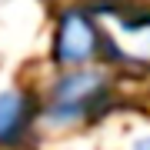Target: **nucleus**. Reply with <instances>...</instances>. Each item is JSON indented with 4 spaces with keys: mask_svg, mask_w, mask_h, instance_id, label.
<instances>
[{
    "mask_svg": "<svg viewBox=\"0 0 150 150\" xmlns=\"http://www.w3.org/2000/svg\"><path fill=\"white\" fill-rule=\"evenodd\" d=\"M107 97V83H103L100 74L93 70H70L67 77H60L50 90V107H47V120L54 127H67V123H77L83 117L97 113L100 100Z\"/></svg>",
    "mask_w": 150,
    "mask_h": 150,
    "instance_id": "f257e3e1",
    "label": "nucleus"
},
{
    "mask_svg": "<svg viewBox=\"0 0 150 150\" xmlns=\"http://www.w3.org/2000/svg\"><path fill=\"white\" fill-rule=\"evenodd\" d=\"M103 33L97 27V17L87 7H67L57 17L54 27V60L67 70L87 67L100 50Z\"/></svg>",
    "mask_w": 150,
    "mask_h": 150,
    "instance_id": "f03ea898",
    "label": "nucleus"
},
{
    "mask_svg": "<svg viewBox=\"0 0 150 150\" xmlns=\"http://www.w3.org/2000/svg\"><path fill=\"white\" fill-rule=\"evenodd\" d=\"M33 120V103L23 90H0V147H10L23 137Z\"/></svg>",
    "mask_w": 150,
    "mask_h": 150,
    "instance_id": "7ed1b4c3",
    "label": "nucleus"
},
{
    "mask_svg": "<svg viewBox=\"0 0 150 150\" xmlns=\"http://www.w3.org/2000/svg\"><path fill=\"white\" fill-rule=\"evenodd\" d=\"M137 150H150V137H147V140H140V144H137Z\"/></svg>",
    "mask_w": 150,
    "mask_h": 150,
    "instance_id": "20e7f679",
    "label": "nucleus"
}]
</instances>
